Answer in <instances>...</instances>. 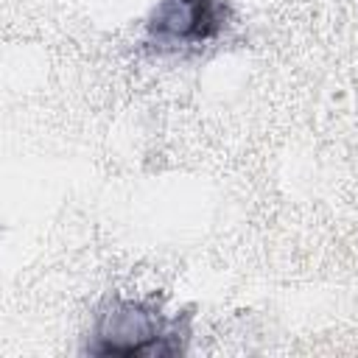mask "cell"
Masks as SVG:
<instances>
[{"label":"cell","instance_id":"2","mask_svg":"<svg viewBox=\"0 0 358 358\" xmlns=\"http://www.w3.org/2000/svg\"><path fill=\"white\" fill-rule=\"evenodd\" d=\"M168 322L159 319L157 313L140 308V305H115L112 313H106L98 324V338L103 344L92 347L95 352H171L165 344H159L162 338H168L171 333L165 330Z\"/></svg>","mask_w":358,"mask_h":358},{"label":"cell","instance_id":"1","mask_svg":"<svg viewBox=\"0 0 358 358\" xmlns=\"http://www.w3.org/2000/svg\"><path fill=\"white\" fill-rule=\"evenodd\" d=\"M224 25L221 0H162L148 20V39L157 45H201Z\"/></svg>","mask_w":358,"mask_h":358}]
</instances>
